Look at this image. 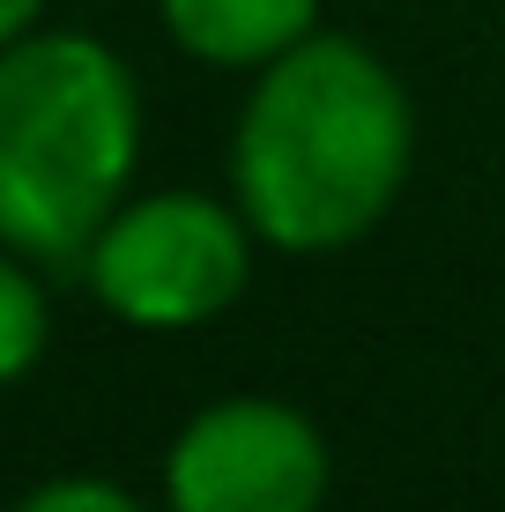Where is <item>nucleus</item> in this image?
<instances>
[{"mask_svg": "<svg viewBox=\"0 0 505 512\" xmlns=\"http://www.w3.org/2000/svg\"><path fill=\"white\" fill-rule=\"evenodd\" d=\"M416 171V104L357 38L312 30L268 60L231 127V201L290 260L350 253L394 216Z\"/></svg>", "mask_w": 505, "mask_h": 512, "instance_id": "nucleus-1", "label": "nucleus"}, {"mask_svg": "<svg viewBox=\"0 0 505 512\" xmlns=\"http://www.w3.org/2000/svg\"><path fill=\"white\" fill-rule=\"evenodd\" d=\"M142 171V90L90 30H30L0 52V245L82 260Z\"/></svg>", "mask_w": 505, "mask_h": 512, "instance_id": "nucleus-2", "label": "nucleus"}, {"mask_svg": "<svg viewBox=\"0 0 505 512\" xmlns=\"http://www.w3.org/2000/svg\"><path fill=\"white\" fill-rule=\"evenodd\" d=\"M253 223L231 193H127L104 216V231L82 245L97 305L134 334H194L246 297L253 282Z\"/></svg>", "mask_w": 505, "mask_h": 512, "instance_id": "nucleus-3", "label": "nucleus"}, {"mask_svg": "<svg viewBox=\"0 0 505 512\" xmlns=\"http://www.w3.org/2000/svg\"><path fill=\"white\" fill-rule=\"evenodd\" d=\"M335 483L320 423L275 394H223L164 446L171 512H320Z\"/></svg>", "mask_w": 505, "mask_h": 512, "instance_id": "nucleus-4", "label": "nucleus"}, {"mask_svg": "<svg viewBox=\"0 0 505 512\" xmlns=\"http://www.w3.org/2000/svg\"><path fill=\"white\" fill-rule=\"evenodd\" d=\"M156 15L186 60L223 75H260L320 30V0H156Z\"/></svg>", "mask_w": 505, "mask_h": 512, "instance_id": "nucleus-5", "label": "nucleus"}, {"mask_svg": "<svg viewBox=\"0 0 505 512\" xmlns=\"http://www.w3.org/2000/svg\"><path fill=\"white\" fill-rule=\"evenodd\" d=\"M45 342H52V297H45V282L30 275V260L0 245V386L38 372Z\"/></svg>", "mask_w": 505, "mask_h": 512, "instance_id": "nucleus-6", "label": "nucleus"}, {"mask_svg": "<svg viewBox=\"0 0 505 512\" xmlns=\"http://www.w3.org/2000/svg\"><path fill=\"white\" fill-rule=\"evenodd\" d=\"M8 512H149V505L134 498V490L104 483V475H52V483L23 490Z\"/></svg>", "mask_w": 505, "mask_h": 512, "instance_id": "nucleus-7", "label": "nucleus"}, {"mask_svg": "<svg viewBox=\"0 0 505 512\" xmlns=\"http://www.w3.org/2000/svg\"><path fill=\"white\" fill-rule=\"evenodd\" d=\"M38 15H45V0H0V52L23 45L30 30H38Z\"/></svg>", "mask_w": 505, "mask_h": 512, "instance_id": "nucleus-8", "label": "nucleus"}]
</instances>
